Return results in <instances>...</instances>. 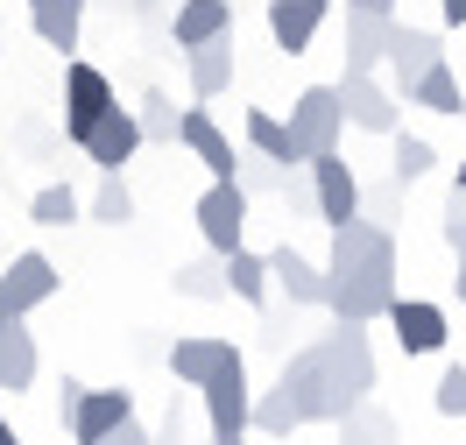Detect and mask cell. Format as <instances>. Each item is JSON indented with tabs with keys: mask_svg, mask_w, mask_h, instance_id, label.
Masks as SVG:
<instances>
[{
	"mask_svg": "<svg viewBox=\"0 0 466 445\" xmlns=\"http://www.w3.org/2000/svg\"><path fill=\"white\" fill-rule=\"evenodd\" d=\"M92 219H99V227H127V219H135V191H127L120 177H99V191H92Z\"/></svg>",
	"mask_w": 466,
	"mask_h": 445,
	"instance_id": "31",
	"label": "cell"
},
{
	"mask_svg": "<svg viewBox=\"0 0 466 445\" xmlns=\"http://www.w3.org/2000/svg\"><path fill=\"white\" fill-rule=\"evenodd\" d=\"M276 191H283V206H290L297 219H319V206H311V177H304V163H297V170H283V184H276Z\"/></svg>",
	"mask_w": 466,
	"mask_h": 445,
	"instance_id": "35",
	"label": "cell"
},
{
	"mask_svg": "<svg viewBox=\"0 0 466 445\" xmlns=\"http://www.w3.org/2000/svg\"><path fill=\"white\" fill-rule=\"evenodd\" d=\"M431 403H438V417H466V368H445V375H438Z\"/></svg>",
	"mask_w": 466,
	"mask_h": 445,
	"instance_id": "34",
	"label": "cell"
},
{
	"mask_svg": "<svg viewBox=\"0 0 466 445\" xmlns=\"http://www.w3.org/2000/svg\"><path fill=\"white\" fill-rule=\"evenodd\" d=\"M0 326H7V319H0Z\"/></svg>",
	"mask_w": 466,
	"mask_h": 445,
	"instance_id": "50",
	"label": "cell"
},
{
	"mask_svg": "<svg viewBox=\"0 0 466 445\" xmlns=\"http://www.w3.org/2000/svg\"><path fill=\"white\" fill-rule=\"evenodd\" d=\"M438 15H445L452 29H466V0H438Z\"/></svg>",
	"mask_w": 466,
	"mask_h": 445,
	"instance_id": "41",
	"label": "cell"
},
{
	"mask_svg": "<svg viewBox=\"0 0 466 445\" xmlns=\"http://www.w3.org/2000/svg\"><path fill=\"white\" fill-rule=\"evenodd\" d=\"M219 35H233V0H177L170 15L177 50H198V43H219Z\"/></svg>",
	"mask_w": 466,
	"mask_h": 445,
	"instance_id": "18",
	"label": "cell"
},
{
	"mask_svg": "<svg viewBox=\"0 0 466 445\" xmlns=\"http://www.w3.org/2000/svg\"><path fill=\"white\" fill-rule=\"evenodd\" d=\"M389 29H396V15H360V7H347V78H375L381 71Z\"/></svg>",
	"mask_w": 466,
	"mask_h": 445,
	"instance_id": "19",
	"label": "cell"
},
{
	"mask_svg": "<svg viewBox=\"0 0 466 445\" xmlns=\"http://www.w3.org/2000/svg\"><path fill=\"white\" fill-rule=\"evenodd\" d=\"M233 184H240L248 198H262V191H276V184H283V170H276V163H262V156H255V163H240V170H233Z\"/></svg>",
	"mask_w": 466,
	"mask_h": 445,
	"instance_id": "36",
	"label": "cell"
},
{
	"mask_svg": "<svg viewBox=\"0 0 466 445\" xmlns=\"http://www.w3.org/2000/svg\"><path fill=\"white\" fill-rule=\"evenodd\" d=\"M389 142H396V156H389V177L403 184V191H410V184H424V177L438 170V148L424 142V135H410V127H396Z\"/></svg>",
	"mask_w": 466,
	"mask_h": 445,
	"instance_id": "26",
	"label": "cell"
},
{
	"mask_svg": "<svg viewBox=\"0 0 466 445\" xmlns=\"http://www.w3.org/2000/svg\"><path fill=\"white\" fill-rule=\"evenodd\" d=\"M219 290H233L240 304H268V262L255 255V248L219 255Z\"/></svg>",
	"mask_w": 466,
	"mask_h": 445,
	"instance_id": "24",
	"label": "cell"
},
{
	"mask_svg": "<svg viewBox=\"0 0 466 445\" xmlns=\"http://www.w3.org/2000/svg\"><path fill=\"white\" fill-rule=\"evenodd\" d=\"M347 7H360V15H396V0H347Z\"/></svg>",
	"mask_w": 466,
	"mask_h": 445,
	"instance_id": "42",
	"label": "cell"
},
{
	"mask_svg": "<svg viewBox=\"0 0 466 445\" xmlns=\"http://www.w3.org/2000/svg\"><path fill=\"white\" fill-rule=\"evenodd\" d=\"M381 64H389V99L403 106V92L431 71V64H445V43H438L431 29H410V22H396L389 29V50H381Z\"/></svg>",
	"mask_w": 466,
	"mask_h": 445,
	"instance_id": "6",
	"label": "cell"
},
{
	"mask_svg": "<svg viewBox=\"0 0 466 445\" xmlns=\"http://www.w3.org/2000/svg\"><path fill=\"white\" fill-rule=\"evenodd\" d=\"M127 417H135V396H127V389H86L64 431H71L78 445H99L106 431H114V424H127Z\"/></svg>",
	"mask_w": 466,
	"mask_h": 445,
	"instance_id": "16",
	"label": "cell"
},
{
	"mask_svg": "<svg viewBox=\"0 0 466 445\" xmlns=\"http://www.w3.org/2000/svg\"><path fill=\"white\" fill-rule=\"evenodd\" d=\"M50 297H57V262H50V255L22 248L15 262L0 268V319H29V311H43Z\"/></svg>",
	"mask_w": 466,
	"mask_h": 445,
	"instance_id": "4",
	"label": "cell"
},
{
	"mask_svg": "<svg viewBox=\"0 0 466 445\" xmlns=\"http://www.w3.org/2000/svg\"><path fill=\"white\" fill-rule=\"evenodd\" d=\"M0 445H22V439H15V424H7V417H0Z\"/></svg>",
	"mask_w": 466,
	"mask_h": 445,
	"instance_id": "45",
	"label": "cell"
},
{
	"mask_svg": "<svg viewBox=\"0 0 466 445\" xmlns=\"http://www.w3.org/2000/svg\"><path fill=\"white\" fill-rule=\"evenodd\" d=\"M460 114H466V106H460Z\"/></svg>",
	"mask_w": 466,
	"mask_h": 445,
	"instance_id": "51",
	"label": "cell"
},
{
	"mask_svg": "<svg viewBox=\"0 0 466 445\" xmlns=\"http://www.w3.org/2000/svg\"><path fill=\"white\" fill-rule=\"evenodd\" d=\"M240 135H248V148L262 156V163H276V170H297L304 156H297L290 127H283V114H268V106H255V114L240 120Z\"/></svg>",
	"mask_w": 466,
	"mask_h": 445,
	"instance_id": "22",
	"label": "cell"
},
{
	"mask_svg": "<svg viewBox=\"0 0 466 445\" xmlns=\"http://www.w3.org/2000/svg\"><path fill=\"white\" fill-rule=\"evenodd\" d=\"M403 106H431V114H452V120H460L466 92H460V78H452V64H431V71L403 92Z\"/></svg>",
	"mask_w": 466,
	"mask_h": 445,
	"instance_id": "25",
	"label": "cell"
},
{
	"mask_svg": "<svg viewBox=\"0 0 466 445\" xmlns=\"http://www.w3.org/2000/svg\"><path fill=\"white\" fill-rule=\"evenodd\" d=\"M170 283H177V297H198V304H205V297H227V290H219V268H212V262H184Z\"/></svg>",
	"mask_w": 466,
	"mask_h": 445,
	"instance_id": "33",
	"label": "cell"
},
{
	"mask_svg": "<svg viewBox=\"0 0 466 445\" xmlns=\"http://www.w3.org/2000/svg\"><path fill=\"white\" fill-rule=\"evenodd\" d=\"M445 248H452V255L466 262V219H445Z\"/></svg>",
	"mask_w": 466,
	"mask_h": 445,
	"instance_id": "40",
	"label": "cell"
},
{
	"mask_svg": "<svg viewBox=\"0 0 466 445\" xmlns=\"http://www.w3.org/2000/svg\"><path fill=\"white\" fill-rule=\"evenodd\" d=\"M212 445H240V439H212Z\"/></svg>",
	"mask_w": 466,
	"mask_h": 445,
	"instance_id": "48",
	"label": "cell"
},
{
	"mask_svg": "<svg viewBox=\"0 0 466 445\" xmlns=\"http://www.w3.org/2000/svg\"><path fill=\"white\" fill-rule=\"evenodd\" d=\"M332 431H339V445H396V424H389L375 403H353V410L339 417Z\"/></svg>",
	"mask_w": 466,
	"mask_h": 445,
	"instance_id": "28",
	"label": "cell"
},
{
	"mask_svg": "<svg viewBox=\"0 0 466 445\" xmlns=\"http://www.w3.org/2000/svg\"><path fill=\"white\" fill-rule=\"evenodd\" d=\"M325 15H332V0H268V35H276V50L304 57L311 35L325 29Z\"/></svg>",
	"mask_w": 466,
	"mask_h": 445,
	"instance_id": "17",
	"label": "cell"
},
{
	"mask_svg": "<svg viewBox=\"0 0 466 445\" xmlns=\"http://www.w3.org/2000/svg\"><path fill=\"white\" fill-rule=\"evenodd\" d=\"M78 396H86V382H78V375H64V382H57V424H71Z\"/></svg>",
	"mask_w": 466,
	"mask_h": 445,
	"instance_id": "38",
	"label": "cell"
},
{
	"mask_svg": "<svg viewBox=\"0 0 466 445\" xmlns=\"http://www.w3.org/2000/svg\"><path fill=\"white\" fill-rule=\"evenodd\" d=\"M445 219H466V191L452 184V206H445Z\"/></svg>",
	"mask_w": 466,
	"mask_h": 445,
	"instance_id": "43",
	"label": "cell"
},
{
	"mask_svg": "<svg viewBox=\"0 0 466 445\" xmlns=\"http://www.w3.org/2000/svg\"><path fill=\"white\" fill-rule=\"evenodd\" d=\"M332 92H339V120L360 127V135H396V127H403V106L389 99L381 78H339Z\"/></svg>",
	"mask_w": 466,
	"mask_h": 445,
	"instance_id": "10",
	"label": "cell"
},
{
	"mask_svg": "<svg viewBox=\"0 0 466 445\" xmlns=\"http://www.w3.org/2000/svg\"><path fill=\"white\" fill-rule=\"evenodd\" d=\"M198 234L212 255H233V248H248V191L240 184H205L198 198Z\"/></svg>",
	"mask_w": 466,
	"mask_h": 445,
	"instance_id": "7",
	"label": "cell"
},
{
	"mask_svg": "<svg viewBox=\"0 0 466 445\" xmlns=\"http://www.w3.org/2000/svg\"><path fill=\"white\" fill-rule=\"evenodd\" d=\"M460 191H466V156H460Z\"/></svg>",
	"mask_w": 466,
	"mask_h": 445,
	"instance_id": "47",
	"label": "cell"
},
{
	"mask_svg": "<svg viewBox=\"0 0 466 445\" xmlns=\"http://www.w3.org/2000/svg\"><path fill=\"white\" fill-rule=\"evenodd\" d=\"M360 212H375L368 227H381V234H389V219L403 212V184H396V177H389V184H360Z\"/></svg>",
	"mask_w": 466,
	"mask_h": 445,
	"instance_id": "32",
	"label": "cell"
},
{
	"mask_svg": "<svg viewBox=\"0 0 466 445\" xmlns=\"http://www.w3.org/2000/svg\"><path fill=\"white\" fill-rule=\"evenodd\" d=\"M381 319L396 326V347H403V354H438V347H445V304H424V297H396Z\"/></svg>",
	"mask_w": 466,
	"mask_h": 445,
	"instance_id": "13",
	"label": "cell"
},
{
	"mask_svg": "<svg viewBox=\"0 0 466 445\" xmlns=\"http://www.w3.org/2000/svg\"><path fill=\"white\" fill-rule=\"evenodd\" d=\"M99 445H148V424H142V417H127V424H114Z\"/></svg>",
	"mask_w": 466,
	"mask_h": 445,
	"instance_id": "39",
	"label": "cell"
},
{
	"mask_svg": "<svg viewBox=\"0 0 466 445\" xmlns=\"http://www.w3.org/2000/svg\"><path fill=\"white\" fill-rule=\"evenodd\" d=\"M156 7H163V0H135V15H156Z\"/></svg>",
	"mask_w": 466,
	"mask_h": 445,
	"instance_id": "46",
	"label": "cell"
},
{
	"mask_svg": "<svg viewBox=\"0 0 466 445\" xmlns=\"http://www.w3.org/2000/svg\"><path fill=\"white\" fill-rule=\"evenodd\" d=\"M29 219L35 227H71V219H78V191H71V184H43L29 198Z\"/></svg>",
	"mask_w": 466,
	"mask_h": 445,
	"instance_id": "29",
	"label": "cell"
},
{
	"mask_svg": "<svg viewBox=\"0 0 466 445\" xmlns=\"http://www.w3.org/2000/svg\"><path fill=\"white\" fill-rule=\"evenodd\" d=\"M452 297H460V304H466V262H460V276H452Z\"/></svg>",
	"mask_w": 466,
	"mask_h": 445,
	"instance_id": "44",
	"label": "cell"
},
{
	"mask_svg": "<svg viewBox=\"0 0 466 445\" xmlns=\"http://www.w3.org/2000/svg\"><path fill=\"white\" fill-rule=\"evenodd\" d=\"M233 360H240V347H233V339L198 332V339H177V347H170V375H177L184 389H205L212 375H227Z\"/></svg>",
	"mask_w": 466,
	"mask_h": 445,
	"instance_id": "15",
	"label": "cell"
},
{
	"mask_svg": "<svg viewBox=\"0 0 466 445\" xmlns=\"http://www.w3.org/2000/svg\"><path fill=\"white\" fill-rule=\"evenodd\" d=\"M304 177H311V206H319L325 227H353V219H360V177L339 163V148H332V156H311Z\"/></svg>",
	"mask_w": 466,
	"mask_h": 445,
	"instance_id": "5",
	"label": "cell"
},
{
	"mask_svg": "<svg viewBox=\"0 0 466 445\" xmlns=\"http://www.w3.org/2000/svg\"><path fill=\"white\" fill-rule=\"evenodd\" d=\"M198 396H205V424H212V439H240V431H248V403H255V389H248V360H233L227 375H212Z\"/></svg>",
	"mask_w": 466,
	"mask_h": 445,
	"instance_id": "11",
	"label": "cell"
},
{
	"mask_svg": "<svg viewBox=\"0 0 466 445\" xmlns=\"http://www.w3.org/2000/svg\"><path fill=\"white\" fill-rule=\"evenodd\" d=\"M35 368H43V354H35L29 319H7V326H0V389H7V396L35 389Z\"/></svg>",
	"mask_w": 466,
	"mask_h": 445,
	"instance_id": "20",
	"label": "cell"
},
{
	"mask_svg": "<svg viewBox=\"0 0 466 445\" xmlns=\"http://www.w3.org/2000/svg\"><path fill=\"white\" fill-rule=\"evenodd\" d=\"M262 262H268V290L290 297V311H304V304H319V297H325V268L311 262V255H297L290 240H283V248H268Z\"/></svg>",
	"mask_w": 466,
	"mask_h": 445,
	"instance_id": "14",
	"label": "cell"
},
{
	"mask_svg": "<svg viewBox=\"0 0 466 445\" xmlns=\"http://www.w3.org/2000/svg\"><path fill=\"white\" fill-rule=\"evenodd\" d=\"M319 347V382H325V424H339L353 403H368L375 389V347H368V326H339L311 339Z\"/></svg>",
	"mask_w": 466,
	"mask_h": 445,
	"instance_id": "2",
	"label": "cell"
},
{
	"mask_svg": "<svg viewBox=\"0 0 466 445\" xmlns=\"http://www.w3.org/2000/svg\"><path fill=\"white\" fill-rule=\"evenodd\" d=\"M29 29L50 43V50H78V29H86V0H35L29 7Z\"/></svg>",
	"mask_w": 466,
	"mask_h": 445,
	"instance_id": "23",
	"label": "cell"
},
{
	"mask_svg": "<svg viewBox=\"0 0 466 445\" xmlns=\"http://www.w3.org/2000/svg\"><path fill=\"white\" fill-rule=\"evenodd\" d=\"M283 127H290V142H297L304 163H311V156H332L339 135H347V120H339V92H332V86H304L290 99V120H283Z\"/></svg>",
	"mask_w": 466,
	"mask_h": 445,
	"instance_id": "3",
	"label": "cell"
},
{
	"mask_svg": "<svg viewBox=\"0 0 466 445\" xmlns=\"http://www.w3.org/2000/svg\"><path fill=\"white\" fill-rule=\"evenodd\" d=\"M135 127H142V142H177V106H170V92H142Z\"/></svg>",
	"mask_w": 466,
	"mask_h": 445,
	"instance_id": "30",
	"label": "cell"
},
{
	"mask_svg": "<svg viewBox=\"0 0 466 445\" xmlns=\"http://www.w3.org/2000/svg\"><path fill=\"white\" fill-rule=\"evenodd\" d=\"M29 7H35V0H29Z\"/></svg>",
	"mask_w": 466,
	"mask_h": 445,
	"instance_id": "52",
	"label": "cell"
},
{
	"mask_svg": "<svg viewBox=\"0 0 466 445\" xmlns=\"http://www.w3.org/2000/svg\"><path fill=\"white\" fill-rule=\"evenodd\" d=\"M78 148H86L92 163H99V177H120V163H135V148H142V127H135V106H106V114L92 120L86 135H78Z\"/></svg>",
	"mask_w": 466,
	"mask_h": 445,
	"instance_id": "8",
	"label": "cell"
},
{
	"mask_svg": "<svg viewBox=\"0 0 466 445\" xmlns=\"http://www.w3.org/2000/svg\"><path fill=\"white\" fill-rule=\"evenodd\" d=\"M148 445H184V403L170 396V410H163V424L148 431Z\"/></svg>",
	"mask_w": 466,
	"mask_h": 445,
	"instance_id": "37",
	"label": "cell"
},
{
	"mask_svg": "<svg viewBox=\"0 0 466 445\" xmlns=\"http://www.w3.org/2000/svg\"><path fill=\"white\" fill-rule=\"evenodd\" d=\"M248 431H262V439H290V431H304L290 410V396L283 389H262L255 403H248Z\"/></svg>",
	"mask_w": 466,
	"mask_h": 445,
	"instance_id": "27",
	"label": "cell"
},
{
	"mask_svg": "<svg viewBox=\"0 0 466 445\" xmlns=\"http://www.w3.org/2000/svg\"><path fill=\"white\" fill-rule=\"evenodd\" d=\"M177 142H184V148L205 163V177H212V184H233V170H240V148L227 142V127L205 114V106H184V114H177Z\"/></svg>",
	"mask_w": 466,
	"mask_h": 445,
	"instance_id": "9",
	"label": "cell"
},
{
	"mask_svg": "<svg viewBox=\"0 0 466 445\" xmlns=\"http://www.w3.org/2000/svg\"><path fill=\"white\" fill-rule=\"evenodd\" d=\"M0 43H7V29H0Z\"/></svg>",
	"mask_w": 466,
	"mask_h": 445,
	"instance_id": "49",
	"label": "cell"
},
{
	"mask_svg": "<svg viewBox=\"0 0 466 445\" xmlns=\"http://www.w3.org/2000/svg\"><path fill=\"white\" fill-rule=\"evenodd\" d=\"M184 71H191V99H219V92L233 86V35H219V43H198V50H184Z\"/></svg>",
	"mask_w": 466,
	"mask_h": 445,
	"instance_id": "21",
	"label": "cell"
},
{
	"mask_svg": "<svg viewBox=\"0 0 466 445\" xmlns=\"http://www.w3.org/2000/svg\"><path fill=\"white\" fill-rule=\"evenodd\" d=\"M325 311L339 326H375L381 311L396 304V234H381L368 219L332 227V255H325Z\"/></svg>",
	"mask_w": 466,
	"mask_h": 445,
	"instance_id": "1",
	"label": "cell"
},
{
	"mask_svg": "<svg viewBox=\"0 0 466 445\" xmlns=\"http://www.w3.org/2000/svg\"><path fill=\"white\" fill-rule=\"evenodd\" d=\"M114 106V86H106V71H92V64L71 57V71H64V135L78 142L92 120Z\"/></svg>",
	"mask_w": 466,
	"mask_h": 445,
	"instance_id": "12",
	"label": "cell"
}]
</instances>
